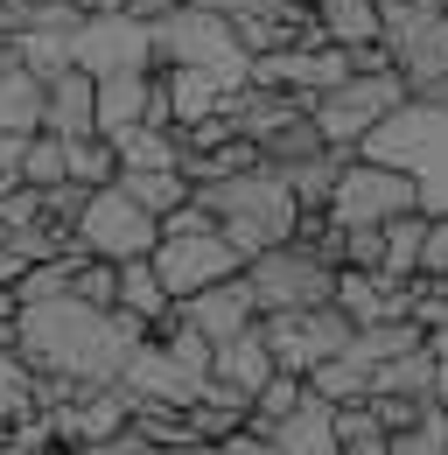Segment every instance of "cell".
I'll return each mask as SVG.
<instances>
[{
    "instance_id": "6da1fadb",
    "label": "cell",
    "mask_w": 448,
    "mask_h": 455,
    "mask_svg": "<svg viewBox=\"0 0 448 455\" xmlns=\"http://www.w3.org/2000/svg\"><path fill=\"white\" fill-rule=\"evenodd\" d=\"M140 337L148 330L126 308H99L77 287L14 294V323H7V343L28 357V371H50L63 386H112Z\"/></svg>"
},
{
    "instance_id": "7a4b0ae2",
    "label": "cell",
    "mask_w": 448,
    "mask_h": 455,
    "mask_svg": "<svg viewBox=\"0 0 448 455\" xmlns=\"http://www.w3.org/2000/svg\"><path fill=\"white\" fill-rule=\"evenodd\" d=\"M189 189H196V204L211 211V225L224 231V245L238 252V267H245L252 252L280 245V238H294V225H301V204H294L287 175L267 169V162L211 175V182H189Z\"/></svg>"
},
{
    "instance_id": "3957f363",
    "label": "cell",
    "mask_w": 448,
    "mask_h": 455,
    "mask_svg": "<svg viewBox=\"0 0 448 455\" xmlns=\"http://www.w3.org/2000/svg\"><path fill=\"white\" fill-rule=\"evenodd\" d=\"M148 36H155V63H196V70H218L224 84H245V63L252 57L238 50V36H231V21L218 7L175 0V7H162L148 21Z\"/></svg>"
},
{
    "instance_id": "277c9868",
    "label": "cell",
    "mask_w": 448,
    "mask_h": 455,
    "mask_svg": "<svg viewBox=\"0 0 448 455\" xmlns=\"http://www.w3.org/2000/svg\"><path fill=\"white\" fill-rule=\"evenodd\" d=\"M323 211H330V225H343V231L350 225H386V218L420 211V182L406 169H392V162H379V155H350V162H336Z\"/></svg>"
},
{
    "instance_id": "5b68a950",
    "label": "cell",
    "mask_w": 448,
    "mask_h": 455,
    "mask_svg": "<svg viewBox=\"0 0 448 455\" xmlns=\"http://www.w3.org/2000/svg\"><path fill=\"white\" fill-rule=\"evenodd\" d=\"M399 99H406V77H399L392 63H386V70H350V77H336L330 92L308 99V119H316V133H323L330 148L350 155V148H357Z\"/></svg>"
},
{
    "instance_id": "8992f818",
    "label": "cell",
    "mask_w": 448,
    "mask_h": 455,
    "mask_svg": "<svg viewBox=\"0 0 448 455\" xmlns=\"http://www.w3.org/2000/svg\"><path fill=\"white\" fill-rule=\"evenodd\" d=\"M155 238H162V218H148L119 182L84 189V204L70 211V245L99 252V259H140V252H155Z\"/></svg>"
},
{
    "instance_id": "52a82bcc",
    "label": "cell",
    "mask_w": 448,
    "mask_h": 455,
    "mask_svg": "<svg viewBox=\"0 0 448 455\" xmlns=\"http://www.w3.org/2000/svg\"><path fill=\"white\" fill-rule=\"evenodd\" d=\"M238 274L252 287L260 315H274V308H316V301H330V287H336V267L316 245H301V238H280L267 252H252Z\"/></svg>"
},
{
    "instance_id": "ba28073f",
    "label": "cell",
    "mask_w": 448,
    "mask_h": 455,
    "mask_svg": "<svg viewBox=\"0 0 448 455\" xmlns=\"http://www.w3.org/2000/svg\"><path fill=\"white\" fill-rule=\"evenodd\" d=\"M379 43H386L392 70L413 84L448 70V7H420V0H379Z\"/></svg>"
},
{
    "instance_id": "9c48e42d",
    "label": "cell",
    "mask_w": 448,
    "mask_h": 455,
    "mask_svg": "<svg viewBox=\"0 0 448 455\" xmlns=\"http://www.w3.org/2000/svg\"><path fill=\"white\" fill-rule=\"evenodd\" d=\"M350 315L336 308V301H316V308H274V315H260V337L274 350L280 371H294V379H308L323 357H336L343 343H350Z\"/></svg>"
},
{
    "instance_id": "30bf717a",
    "label": "cell",
    "mask_w": 448,
    "mask_h": 455,
    "mask_svg": "<svg viewBox=\"0 0 448 455\" xmlns=\"http://www.w3.org/2000/svg\"><path fill=\"white\" fill-rule=\"evenodd\" d=\"M70 63L92 70V77H106V70H148V63H155V36H148V21L126 14V7L77 14V28H70Z\"/></svg>"
},
{
    "instance_id": "8fae6325",
    "label": "cell",
    "mask_w": 448,
    "mask_h": 455,
    "mask_svg": "<svg viewBox=\"0 0 448 455\" xmlns=\"http://www.w3.org/2000/svg\"><path fill=\"white\" fill-rule=\"evenodd\" d=\"M155 274H162V287L182 301V294H196V287L224 281V274H238V252L224 245L218 225H189V231H162L155 238Z\"/></svg>"
},
{
    "instance_id": "7c38bea8",
    "label": "cell",
    "mask_w": 448,
    "mask_h": 455,
    "mask_svg": "<svg viewBox=\"0 0 448 455\" xmlns=\"http://www.w3.org/2000/svg\"><path fill=\"white\" fill-rule=\"evenodd\" d=\"M175 315H182L204 343H224V337H238V330H252V323H260V301H252L245 274H224V281L182 294V301H175Z\"/></svg>"
},
{
    "instance_id": "4fadbf2b",
    "label": "cell",
    "mask_w": 448,
    "mask_h": 455,
    "mask_svg": "<svg viewBox=\"0 0 448 455\" xmlns=\"http://www.w3.org/2000/svg\"><path fill=\"white\" fill-rule=\"evenodd\" d=\"M36 126H50L56 140H84V133H99V113H92V70H77V63H56L50 77H43Z\"/></svg>"
},
{
    "instance_id": "5bb4252c",
    "label": "cell",
    "mask_w": 448,
    "mask_h": 455,
    "mask_svg": "<svg viewBox=\"0 0 448 455\" xmlns=\"http://www.w3.org/2000/svg\"><path fill=\"white\" fill-rule=\"evenodd\" d=\"M274 371H280V364H274V350H267V337H260V323H252V330H238V337H224V343H211V379L231 386V393L252 399Z\"/></svg>"
},
{
    "instance_id": "9a60e30c",
    "label": "cell",
    "mask_w": 448,
    "mask_h": 455,
    "mask_svg": "<svg viewBox=\"0 0 448 455\" xmlns=\"http://www.w3.org/2000/svg\"><path fill=\"white\" fill-rule=\"evenodd\" d=\"M238 84H224L218 70H196V63H168L162 77V99H168V126H196V119H211L231 99Z\"/></svg>"
},
{
    "instance_id": "2e32d148",
    "label": "cell",
    "mask_w": 448,
    "mask_h": 455,
    "mask_svg": "<svg viewBox=\"0 0 448 455\" xmlns=\"http://www.w3.org/2000/svg\"><path fill=\"white\" fill-rule=\"evenodd\" d=\"M112 308H126L140 330H162L168 315H175V294L162 287L155 274V259L140 252V259H119V287H112Z\"/></svg>"
},
{
    "instance_id": "e0dca14e",
    "label": "cell",
    "mask_w": 448,
    "mask_h": 455,
    "mask_svg": "<svg viewBox=\"0 0 448 455\" xmlns=\"http://www.w3.org/2000/svg\"><path fill=\"white\" fill-rule=\"evenodd\" d=\"M267 442H274V455H343L330 427V399H316V393H301V406L267 427Z\"/></svg>"
},
{
    "instance_id": "ac0fdd59",
    "label": "cell",
    "mask_w": 448,
    "mask_h": 455,
    "mask_svg": "<svg viewBox=\"0 0 448 455\" xmlns=\"http://www.w3.org/2000/svg\"><path fill=\"white\" fill-rule=\"evenodd\" d=\"M148 99H155V77H148V70H106V77H92V113H99V133L148 119Z\"/></svg>"
},
{
    "instance_id": "d6986e66",
    "label": "cell",
    "mask_w": 448,
    "mask_h": 455,
    "mask_svg": "<svg viewBox=\"0 0 448 455\" xmlns=\"http://www.w3.org/2000/svg\"><path fill=\"white\" fill-rule=\"evenodd\" d=\"M36 106H43V77L14 57V43L0 36V126H7V133H28V126H36Z\"/></svg>"
},
{
    "instance_id": "ffe728a7",
    "label": "cell",
    "mask_w": 448,
    "mask_h": 455,
    "mask_svg": "<svg viewBox=\"0 0 448 455\" xmlns=\"http://www.w3.org/2000/svg\"><path fill=\"white\" fill-rule=\"evenodd\" d=\"M308 7H316V36L336 50L379 43V0H308Z\"/></svg>"
},
{
    "instance_id": "44dd1931",
    "label": "cell",
    "mask_w": 448,
    "mask_h": 455,
    "mask_svg": "<svg viewBox=\"0 0 448 455\" xmlns=\"http://www.w3.org/2000/svg\"><path fill=\"white\" fill-rule=\"evenodd\" d=\"M112 182H119L148 218H162V211H175V204L189 196V169H119Z\"/></svg>"
},
{
    "instance_id": "7402d4cb",
    "label": "cell",
    "mask_w": 448,
    "mask_h": 455,
    "mask_svg": "<svg viewBox=\"0 0 448 455\" xmlns=\"http://www.w3.org/2000/svg\"><path fill=\"white\" fill-rule=\"evenodd\" d=\"M21 182H28V189L70 182V169H63V140H56L50 126H28V133H21Z\"/></svg>"
},
{
    "instance_id": "603a6c76",
    "label": "cell",
    "mask_w": 448,
    "mask_h": 455,
    "mask_svg": "<svg viewBox=\"0 0 448 455\" xmlns=\"http://www.w3.org/2000/svg\"><path fill=\"white\" fill-rule=\"evenodd\" d=\"M63 169H70V182H84V189H99V182H112V175H119V162H112V140H106V133H84V140H63Z\"/></svg>"
},
{
    "instance_id": "cb8c5ba5",
    "label": "cell",
    "mask_w": 448,
    "mask_h": 455,
    "mask_svg": "<svg viewBox=\"0 0 448 455\" xmlns=\"http://www.w3.org/2000/svg\"><path fill=\"white\" fill-rule=\"evenodd\" d=\"M204 7H218L224 21H231V14H260V7H274V0H204Z\"/></svg>"
},
{
    "instance_id": "d4e9b609",
    "label": "cell",
    "mask_w": 448,
    "mask_h": 455,
    "mask_svg": "<svg viewBox=\"0 0 448 455\" xmlns=\"http://www.w3.org/2000/svg\"><path fill=\"white\" fill-rule=\"evenodd\" d=\"M7 323H14V287H0V337H7Z\"/></svg>"
},
{
    "instance_id": "484cf974",
    "label": "cell",
    "mask_w": 448,
    "mask_h": 455,
    "mask_svg": "<svg viewBox=\"0 0 448 455\" xmlns=\"http://www.w3.org/2000/svg\"><path fill=\"white\" fill-rule=\"evenodd\" d=\"M420 7H448V0H420Z\"/></svg>"
}]
</instances>
